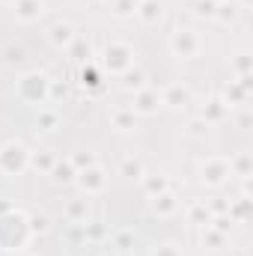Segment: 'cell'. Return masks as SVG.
<instances>
[{"label":"cell","instance_id":"1","mask_svg":"<svg viewBox=\"0 0 253 256\" xmlns=\"http://www.w3.org/2000/svg\"><path fill=\"white\" fill-rule=\"evenodd\" d=\"M173 51H176L179 57H194V51H196V36H194L190 30H179V33L173 36Z\"/></svg>","mask_w":253,"mask_h":256},{"label":"cell","instance_id":"2","mask_svg":"<svg viewBox=\"0 0 253 256\" xmlns=\"http://www.w3.org/2000/svg\"><path fill=\"white\" fill-rule=\"evenodd\" d=\"M158 104H161V96H158V92H152V90H146V92H140V96H137V102H134V108H131V110H134V114H152Z\"/></svg>","mask_w":253,"mask_h":256},{"label":"cell","instance_id":"3","mask_svg":"<svg viewBox=\"0 0 253 256\" xmlns=\"http://www.w3.org/2000/svg\"><path fill=\"white\" fill-rule=\"evenodd\" d=\"M15 15L21 21H33L42 15V3L39 0H15Z\"/></svg>","mask_w":253,"mask_h":256},{"label":"cell","instance_id":"4","mask_svg":"<svg viewBox=\"0 0 253 256\" xmlns=\"http://www.w3.org/2000/svg\"><path fill=\"white\" fill-rule=\"evenodd\" d=\"M230 173V167L224 164V161H208L206 167H202V182H208V185H218L224 176Z\"/></svg>","mask_w":253,"mask_h":256},{"label":"cell","instance_id":"5","mask_svg":"<svg viewBox=\"0 0 253 256\" xmlns=\"http://www.w3.org/2000/svg\"><path fill=\"white\" fill-rule=\"evenodd\" d=\"M137 15H140L146 24H152V21H158V18H161V3H158V0H140Z\"/></svg>","mask_w":253,"mask_h":256},{"label":"cell","instance_id":"6","mask_svg":"<svg viewBox=\"0 0 253 256\" xmlns=\"http://www.w3.org/2000/svg\"><path fill=\"white\" fill-rule=\"evenodd\" d=\"M80 185H84V191H102V185H104V179H102V170H96V167H86V170L80 173Z\"/></svg>","mask_w":253,"mask_h":256},{"label":"cell","instance_id":"7","mask_svg":"<svg viewBox=\"0 0 253 256\" xmlns=\"http://www.w3.org/2000/svg\"><path fill=\"white\" fill-rule=\"evenodd\" d=\"M51 42H54V45H72V42H74L72 24H54V27H51Z\"/></svg>","mask_w":253,"mask_h":256},{"label":"cell","instance_id":"8","mask_svg":"<svg viewBox=\"0 0 253 256\" xmlns=\"http://www.w3.org/2000/svg\"><path fill=\"white\" fill-rule=\"evenodd\" d=\"M161 102L170 104V108H185V104H188V90H185V86H170Z\"/></svg>","mask_w":253,"mask_h":256},{"label":"cell","instance_id":"9","mask_svg":"<svg viewBox=\"0 0 253 256\" xmlns=\"http://www.w3.org/2000/svg\"><path fill=\"white\" fill-rule=\"evenodd\" d=\"M108 57H116L114 63H108L110 68H126L128 66V57H131V48H108Z\"/></svg>","mask_w":253,"mask_h":256},{"label":"cell","instance_id":"10","mask_svg":"<svg viewBox=\"0 0 253 256\" xmlns=\"http://www.w3.org/2000/svg\"><path fill=\"white\" fill-rule=\"evenodd\" d=\"M86 214H90V202L86 200H78V202H72L68 206V220H86Z\"/></svg>","mask_w":253,"mask_h":256},{"label":"cell","instance_id":"11","mask_svg":"<svg viewBox=\"0 0 253 256\" xmlns=\"http://www.w3.org/2000/svg\"><path fill=\"white\" fill-rule=\"evenodd\" d=\"M114 126L120 128V131L134 128V110H116V114H114Z\"/></svg>","mask_w":253,"mask_h":256},{"label":"cell","instance_id":"12","mask_svg":"<svg viewBox=\"0 0 253 256\" xmlns=\"http://www.w3.org/2000/svg\"><path fill=\"white\" fill-rule=\"evenodd\" d=\"M173 208H176V200H173L170 194H158V196H155V212L167 214V212H173Z\"/></svg>","mask_w":253,"mask_h":256},{"label":"cell","instance_id":"13","mask_svg":"<svg viewBox=\"0 0 253 256\" xmlns=\"http://www.w3.org/2000/svg\"><path fill=\"white\" fill-rule=\"evenodd\" d=\"M137 6H140V0H116V3H114V9H116L120 15H128V12H137Z\"/></svg>","mask_w":253,"mask_h":256},{"label":"cell","instance_id":"14","mask_svg":"<svg viewBox=\"0 0 253 256\" xmlns=\"http://www.w3.org/2000/svg\"><path fill=\"white\" fill-rule=\"evenodd\" d=\"M143 170H140V161L137 158H126L122 161V176H140Z\"/></svg>","mask_w":253,"mask_h":256},{"label":"cell","instance_id":"15","mask_svg":"<svg viewBox=\"0 0 253 256\" xmlns=\"http://www.w3.org/2000/svg\"><path fill=\"white\" fill-rule=\"evenodd\" d=\"M208 104H212V108H208V110H202V120H206V122H208V120H218V116L224 114V108H220L224 102H208Z\"/></svg>","mask_w":253,"mask_h":256},{"label":"cell","instance_id":"16","mask_svg":"<svg viewBox=\"0 0 253 256\" xmlns=\"http://www.w3.org/2000/svg\"><path fill=\"white\" fill-rule=\"evenodd\" d=\"M214 0H196V15H214Z\"/></svg>","mask_w":253,"mask_h":256},{"label":"cell","instance_id":"17","mask_svg":"<svg viewBox=\"0 0 253 256\" xmlns=\"http://www.w3.org/2000/svg\"><path fill=\"white\" fill-rule=\"evenodd\" d=\"M54 173H57V179H60V182H68V179H72V161L57 164V167H54Z\"/></svg>","mask_w":253,"mask_h":256},{"label":"cell","instance_id":"18","mask_svg":"<svg viewBox=\"0 0 253 256\" xmlns=\"http://www.w3.org/2000/svg\"><path fill=\"white\" fill-rule=\"evenodd\" d=\"M126 86H128V90H131V86H134V90H140V86H143V74H140V72H128V74H126Z\"/></svg>","mask_w":253,"mask_h":256},{"label":"cell","instance_id":"19","mask_svg":"<svg viewBox=\"0 0 253 256\" xmlns=\"http://www.w3.org/2000/svg\"><path fill=\"white\" fill-rule=\"evenodd\" d=\"M164 188H167L164 179H146V191L149 194H164Z\"/></svg>","mask_w":253,"mask_h":256},{"label":"cell","instance_id":"20","mask_svg":"<svg viewBox=\"0 0 253 256\" xmlns=\"http://www.w3.org/2000/svg\"><path fill=\"white\" fill-rule=\"evenodd\" d=\"M33 167H42V170H51V167H54V158H51V155H36V158H33Z\"/></svg>","mask_w":253,"mask_h":256},{"label":"cell","instance_id":"21","mask_svg":"<svg viewBox=\"0 0 253 256\" xmlns=\"http://www.w3.org/2000/svg\"><path fill=\"white\" fill-rule=\"evenodd\" d=\"M72 164H74V167H92L96 161H92V155H74Z\"/></svg>","mask_w":253,"mask_h":256},{"label":"cell","instance_id":"22","mask_svg":"<svg viewBox=\"0 0 253 256\" xmlns=\"http://www.w3.org/2000/svg\"><path fill=\"white\" fill-rule=\"evenodd\" d=\"M39 126H45L51 131V128L57 126V116H54V114H42V116H39Z\"/></svg>","mask_w":253,"mask_h":256},{"label":"cell","instance_id":"23","mask_svg":"<svg viewBox=\"0 0 253 256\" xmlns=\"http://www.w3.org/2000/svg\"><path fill=\"white\" fill-rule=\"evenodd\" d=\"M218 9H220V12H214V15H220L224 21H230V18L236 15V6H218Z\"/></svg>","mask_w":253,"mask_h":256},{"label":"cell","instance_id":"24","mask_svg":"<svg viewBox=\"0 0 253 256\" xmlns=\"http://www.w3.org/2000/svg\"><path fill=\"white\" fill-rule=\"evenodd\" d=\"M202 218H208V214H206V208H202V206H196V208L190 212V220H194V224H202Z\"/></svg>","mask_w":253,"mask_h":256},{"label":"cell","instance_id":"25","mask_svg":"<svg viewBox=\"0 0 253 256\" xmlns=\"http://www.w3.org/2000/svg\"><path fill=\"white\" fill-rule=\"evenodd\" d=\"M30 226H33V230H45V226H48V218H45V214H36V218L30 220Z\"/></svg>","mask_w":253,"mask_h":256},{"label":"cell","instance_id":"26","mask_svg":"<svg viewBox=\"0 0 253 256\" xmlns=\"http://www.w3.org/2000/svg\"><path fill=\"white\" fill-rule=\"evenodd\" d=\"M128 244H131V236H128V232H120V236H116V248H120V250H128Z\"/></svg>","mask_w":253,"mask_h":256},{"label":"cell","instance_id":"27","mask_svg":"<svg viewBox=\"0 0 253 256\" xmlns=\"http://www.w3.org/2000/svg\"><path fill=\"white\" fill-rule=\"evenodd\" d=\"M238 176H248V158L238 161Z\"/></svg>","mask_w":253,"mask_h":256}]
</instances>
